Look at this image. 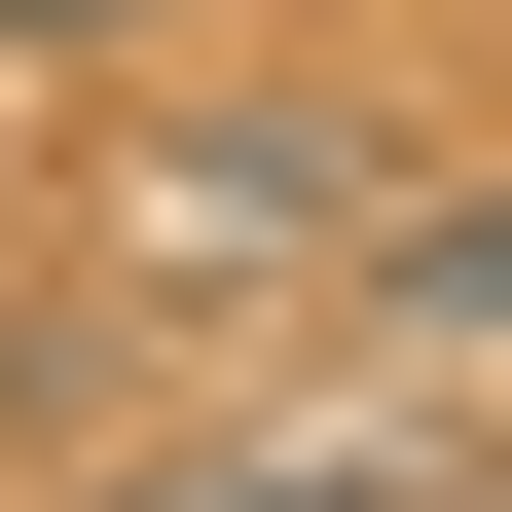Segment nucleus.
Segmentation results:
<instances>
[{
  "label": "nucleus",
  "mask_w": 512,
  "mask_h": 512,
  "mask_svg": "<svg viewBox=\"0 0 512 512\" xmlns=\"http://www.w3.org/2000/svg\"><path fill=\"white\" fill-rule=\"evenodd\" d=\"M366 293H403V366H476V330H512V183H439V220H366Z\"/></svg>",
  "instance_id": "2"
},
{
  "label": "nucleus",
  "mask_w": 512,
  "mask_h": 512,
  "mask_svg": "<svg viewBox=\"0 0 512 512\" xmlns=\"http://www.w3.org/2000/svg\"><path fill=\"white\" fill-rule=\"evenodd\" d=\"M0 37H74V74H110V37H147V0H0Z\"/></svg>",
  "instance_id": "3"
},
{
  "label": "nucleus",
  "mask_w": 512,
  "mask_h": 512,
  "mask_svg": "<svg viewBox=\"0 0 512 512\" xmlns=\"http://www.w3.org/2000/svg\"><path fill=\"white\" fill-rule=\"evenodd\" d=\"M110 220H147V256H366V147H330V110H147Z\"/></svg>",
  "instance_id": "1"
}]
</instances>
